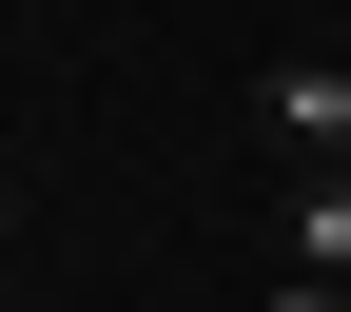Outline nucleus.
Returning a JSON list of instances; mask_svg holds the SVG:
<instances>
[{"mask_svg":"<svg viewBox=\"0 0 351 312\" xmlns=\"http://www.w3.org/2000/svg\"><path fill=\"white\" fill-rule=\"evenodd\" d=\"M274 156H351V59H274Z\"/></svg>","mask_w":351,"mask_h":312,"instance_id":"nucleus-1","label":"nucleus"},{"mask_svg":"<svg viewBox=\"0 0 351 312\" xmlns=\"http://www.w3.org/2000/svg\"><path fill=\"white\" fill-rule=\"evenodd\" d=\"M293 274H332V293H351V156L293 176Z\"/></svg>","mask_w":351,"mask_h":312,"instance_id":"nucleus-2","label":"nucleus"},{"mask_svg":"<svg viewBox=\"0 0 351 312\" xmlns=\"http://www.w3.org/2000/svg\"><path fill=\"white\" fill-rule=\"evenodd\" d=\"M274 312H351V293H332V274H293V293H274Z\"/></svg>","mask_w":351,"mask_h":312,"instance_id":"nucleus-3","label":"nucleus"}]
</instances>
